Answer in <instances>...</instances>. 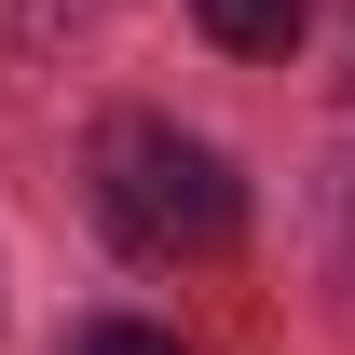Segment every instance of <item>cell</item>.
Here are the masks:
<instances>
[{"label":"cell","mask_w":355,"mask_h":355,"mask_svg":"<svg viewBox=\"0 0 355 355\" xmlns=\"http://www.w3.org/2000/svg\"><path fill=\"white\" fill-rule=\"evenodd\" d=\"M96 219H110L123 260H232L246 246V191H232V164L205 137L123 110V123H96Z\"/></svg>","instance_id":"cell-1"},{"label":"cell","mask_w":355,"mask_h":355,"mask_svg":"<svg viewBox=\"0 0 355 355\" xmlns=\"http://www.w3.org/2000/svg\"><path fill=\"white\" fill-rule=\"evenodd\" d=\"M69 355H178V342H164V328H137V314H110V328H83Z\"/></svg>","instance_id":"cell-4"},{"label":"cell","mask_w":355,"mask_h":355,"mask_svg":"<svg viewBox=\"0 0 355 355\" xmlns=\"http://www.w3.org/2000/svg\"><path fill=\"white\" fill-rule=\"evenodd\" d=\"M96 0H0V42H55V28H83Z\"/></svg>","instance_id":"cell-3"},{"label":"cell","mask_w":355,"mask_h":355,"mask_svg":"<svg viewBox=\"0 0 355 355\" xmlns=\"http://www.w3.org/2000/svg\"><path fill=\"white\" fill-rule=\"evenodd\" d=\"M191 14H205L219 55H287L301 42V0H191Z\"/></svg>","instance_id":"cell-2"}]
</instances>
